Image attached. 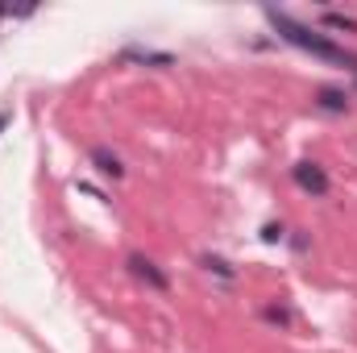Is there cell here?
I'll return each mask as SVG.
<instances>
[{
    "mask_svg": "<svg viewBox=\"0 0 357 353\" xmlns=\"http://www.w3.org/2000/svg\"><path fill=\"white\" fill-rule=\"evenodd\" d=\"M266 21L282 42H291V46H299V50H307V54H316V59H324V63L357 67V54H349L345 46H337L333 38L316 33L312 25H303V21H295V17H287V13H278V8H266Z\"/></svg>",
    "mask_w": 357,
    "mask_h": 353,
    "instance_id": "obj_1",
    "label": "cell"
},
{
    "mask_svg": "<svg viewBox=\"0 0 357 353\" xmlns=\"http://www.w3.org/2000/svg\"><path fill=\"white\" fill-rule=\"evenodd\" d=\"M129 274H133V278H142V283H146V287H154V291H167V287H171V278H167V270H162V266L154 262V258H146V254H129Z\"/></svg>",
    "mask_w": 357,
    "mask_h": 353,
    "instance_id": "obj_3",
    "label": "cell"
},
{
    "mask_svg": "<svg viewBox=\"0 0 357 353\" xmlns=\"http://www.w3.org/2000/svg\"><path fill=\"white\" fill-rule=\"evenodd\" d=\"M320 25L324 29H341V33H357V17H349V13H320Z\"/></svg>",
    "mask_w": 357,
    "mask_h": 353,
    "instance_id": "obj_6",
    "label": "cell"
},
{
    "mask_svg": "<svg viewBox=\"0 0 357 353\" xmlns=\"http://www.w3.org/2000/svg\"><path fill=\"white\" fill-rule=\"evenodd\" d=\"M262 320H266V324H278V329H287V324H291V312H287L282 303H266V308H262Z\"/></svg>",
    "mask_w": 357,
    "mask_h": 353,
    "instance_id": "obj_7",
    "label": "cell"
},
{
    "mask_svg": "<svg viewBox=\"0 0 357 353\" xmlns=\"http://www.w3.org/2000/svg\"><path fill=\"white\" fill-rule=\"evenodd\" d=\"M0 17H8V8H4V4H0Z\"/></svg>",
    "mask_w": 357,
    "mask_h": 353,
    "instance_id": "obj_11",
    "label": "cell"
},
{
    "mask_svg": "<svg viewBox=\"0 0 357 353\" xmlns=\"http://www.w3.org/2000/svg\"><path fill=\"white\" fill-rule=\"evenodd\" d=\"M4 125H8V112H0V129H4Z\"/></svg>",
    "mask_w": 357,
    "mask_h": 353,
    "instance_id": "obj_10",
    "label": "cell"
},
{
    "mask_svg": "<svg viewBox=\"0 0 357 353\" xmlns=\"http://www.w3.org/2000/svg\"><path fill=\"white\" fill-rule=\"evenodd\" d=\"M91 167L108 179H125V163H121L108 146H91Z\"/></svg>",
    "mask_w": 357,
    "mask_h": 353,
    "instance_id": "obj_4",
    "label": "cell"
},
{
    "mask_svg": "<svg viewBox=\"0 0 357 353\" xmlns=\"http://www.w3.org/2000/svg\"><path fill=\"white\" fill-rule=\"evenodd\" d=\"M282 237H287V229H282V225H274V220H270L266 229H262V241H266V246H274V241H282Z\"/></svg>",
    "mask_w": 357,
    "mask_h": 353,
    "instance_id": "obj_8",
    "label": "cell"
},
{
    "mask_svg": "<svg viewBox=\"0 0 357 353\" xmlns=\"http://www.w3.org/2000/svg\"><path fill=\"white\" fill-rule=\"evenodd\" d=\"M316 104H320L324 112H349V96L341 88H320L316 91Z\"/></svg>",
    "mask_w": 357,
    "mask_h": 353,
    "instance_id": "obj_5",
    "label": "cell"
},
{
    "mask_svg": "<svg viewBox=\"0 0 357 353\" xmlns=\"http://www.w3.org/2000/svg\"><path fill=\"white\" fill-rule=\"evenodd\" d=\"M291 179H295V187L303 191V195H312V200H320V195H328V175H324V167L320 163H312V158H303V163H295L291 167Z\"/></svg>",
    "mask_w": 357,
    "mask_h": 353,
    "instance_id": "obj_2",
    "label": "cell"
},
{
    "mask_svg": "<svg viewBox=\"0 0 357 353\" xmlns=\"http://www.w3.org/2000/svg\"><path fill=\"white\" fill-rule=\"evenodd\" d=\"M204 266H208V270H216L220 278H233V266H229V262H220V258H204Z\"/></svg>",
    "mask_w": 357,
    "mask_h": 353,
    "instance_id": "obj_9",
    "label": "cell"
}]
</instances>
